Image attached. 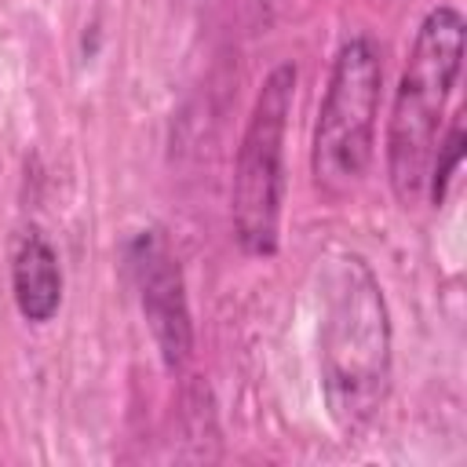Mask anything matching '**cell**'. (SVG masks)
Masks as SVG:
<instances>
[{"label":"cell","instance_id":"cell-5","mask_svg":"<svg viewBox=\"0 0 467 467\" xmlns=\"http://www.w3.org/2000/svg\"><path fill=\"white\" fill-rule=\"evenodd\" d=\"M131 274L139 285L146 325L157 339V350L168 368L186 365L193 350V328H190V306L182 292V270L171 255L168 241L157 230H142L131 241Z\"/></svg>","mask_w":467,"mask_h":467},{"label":"cell","instance_id":"cell-7","mask_svg":"<svg viewBox=\"0 0 467 467\" xmlns=\"http://www.w3.org/2000/svg\"><path fill=\"white\" fill-rule=\"evenodd\" d=\"M460 157H463V117H452L449 124V135L441 139L438 153L431 157V168H427V190H431V201L441 204L445 193H449V182L460 168Z\"/></svg>","mask_w":467,"mask_h":467},{"label":"cell","instance_id":"cell-6","mask_svg":"<svg viewBox=\"0 0 467 467\" xmlns=\"http://www.w3.org/2000/svg\"><path fill=\"white\" fill-rule=\"evenodd\" d=\"M11 288L18 314L26 321H51L62 303V270L55 248L44 241V234L29 230L22 234L15 259H11Z\"/></svg>","mask_w":467,"mask_h":467},{"label":"cell","instance_id":"cell-2","mask_svg":"<svg viewBox=\"0 0 467 467\" xmlns=\"http://www.w3.org/2000/svg\"><path fill=\"white\" fill-rule=\"evenodd\" d=\"M460 62H463V15L449 4H438L420 22L387 124V175L401 204H412L427 186L438 124L449 91L460 77Z\"/></svg>","mask_w":467,"mask_h":467},{"label":"cell","instance_id":"cell-1","mask_svg":"<svg viewBox=\"0 0 467 467\" xmlns=\"http://www.w3.org/2000/svg\"><path fill=\"white\" fill-rule=\"evenodd\" d=\"M317 347L328 416L343 434L365 431L390 383V321L379 281L358 255H339L328 270Z\"/></svg>","mask_w":467,"mask_h":467},{"label":"cell","instance_id":"cell-3","mask_svg":"<svg viewBox=\"0 0 467 467\" xmlns=\"http://www.w3.org/2000/svg\"><path fill=\"white\" fill-rule=\"evenodd\" d=\"M296 99V66H277L252 106L234 164V234L248 255H274L285 204V131Z\"/></svg>","mask_w":467,"mask_h":467},{"label":"cell","instance_id":"cell-4","mask_svg":"<svg viewBox=\"0 0 467 467\" xmlns=\"http://www.w3.org/2000/svg\"><path fill=\"white\" fill-rule=\"evenodd\" d=\"M383 88V55L376 40L350 36L328 73L314 128V179L328 193H347L368 168L376 146V109Z\"/></svg>","mask_w":467,"mask_h":467}]
</instances>
